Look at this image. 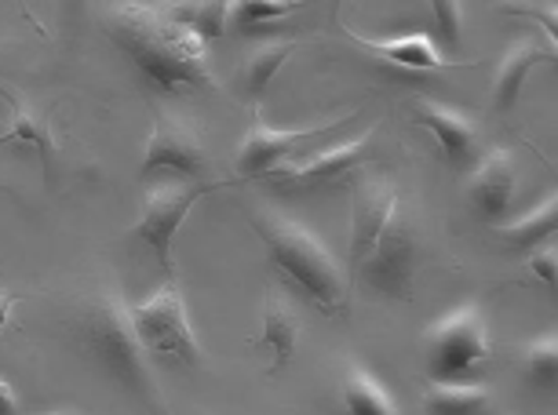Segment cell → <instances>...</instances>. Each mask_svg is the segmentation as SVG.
Segmentation results:
<instances>
[{"instance_id": "8fae6325", "label": "cell", "mask_w": 558, "mask_h": 415, "mask_svg": "<svg viewBox=\"0 0 558 415\" xmlns=\"http://www.w3.org/2000/svg\"><path fill=\"white\" fill-rule=\"evenodd\" d=\"M514 190H519V161H514L511 150H497L475 168L468 186V200L482 219L500 227L511 211Z\"/></svg>"}, {"instance_id": "ac0fdd59", "label": "cell", "mask_w": 558, "mask_h": 415, "mask_svg": "<svg viewBox=\"0 0 558 415\" xmlns=\"http://www.w3.org/2000/svg\"><path fill=\"white\" fill-rule=\"evenodd\" d=\"M340 401L343 415H402L384 382L365 368L347 371L340 382Z\"/></svg>"}, {"instance_id": "277c9868", "label": "cell", "mask_w": 558, "mask_h": 415, "mask_svg": "<svg viewBox=\"0 0 558 415\" xmlns=\"http://www.w3.org/2000/svg\"><path fill=\"white\" fill-rule=\"evenodd\" d=\"M129 317H132L135 335H140V346L146 350V357H157L172 368L202 365V346H197L191 317H186V303L175 284H165V289L154 292L146 303L132 306Z\"/></svg>"}, {"instance_id": "7c38bea8", "label": "cell", "mask_w": 558, "mask_h": 415, "mask_svg": "<svg viewBox=\"0 0 558 415\" xmlns=\"http://www.w3.org/2000/svg\"><path fill=\"white\" fill-rule=\"evenodd\" d=\"M340 29L354 45H362L368 56L391 62L398 70H413V73H446V70H468V62H452L435 48V40L416 34V37H387V40H373V37H357L354 29H347L340 23Z\"/></svg>"}, {"instance_id": "603a6c76", "label": "cell", "mask_w": 558, "mask_h": 415, "mask_svg": "<svg viewBox=\"0 0 558 415\" xmlns=\"http://www.w3.org/2000/svg\"><path fill=\"white\" fill-rule=\"evenodd\" d=\"M227 19H230V4H202V8H194V12L179 15L175 23H183V26L191 29V34L208 48V40H219V37H223Z\"/></svg>"}, {"instance_id": "30bf717a", "label": "cell", "mask_w": 558, "mask_h": 415, "mask_svg": "<svg viewBox=\"0 0 558 415\" xmlns=\"http://www.w3.org/2000/svg\"><path fill=\"white\" fill-rule=\"evenodd\" d=\"M354 124V113L340 117V121H329V124H314V127H296V132H278V127H270L267 121L252 124V132L245 135V143H241V154H238V168H241V179H263L274 168H281L289 161V157H296L300 146L314 143V138L336 132V127H347Z\"/></svg>"}, {"instance_id": "3957f363", "label": "cell", "mask_w": 558, "mask_h": 415, "mask_svg": "<svg viewBox=\"0 0 558 415\" xmlns=\"http://www.w3.org/2000/svg\"><path fill=\"white\" fill-rule=\"evenodd\" d=\"M77 339L84 346V354L96 357V365L107 376L124 387L129 393L143 401H157L154 393V376L146 368V350L140 346V335L132 328L129 306H121L113 295H99L84 306V314L77 317Z\"/></svg>"}, {"instance_id": "4316f807", "label": "cell", "mask_w": 558, "mask_h": 415, "mask_svg": "<svg viewBox=\"0 0 558 415\" xmlns=\"http://www.w3.org/2000/svg\"><path fill=\"white\" fill-rule=\"evenodd\" d=\"M0 415H19V398L12 390V382L0 379Z\"/></svg>"}, {"instance_id": "7402d4cb", "label": "cell", "mask_w": 558, "mask_h": 415, "mask_svg": "<svg viewBox=\"0 0 558 415\" xmlns=\"http://www.w3.org/2000/svg\"><path fill=\"white\" fill-rule=\"evenodd\" d=\"M525 376H530V382L536 390H551L558 382V343H555V335H544V339H536V343H530V350H525Z\"/></svg>"}, {"instance_id": "9c48e42d", "label": "cell", "mask_w": 558, "mask_h": 415, "mask_svg": "<svg viewBox=\"0 0 558 415\" xmlns=\"http://www.w3.org/2000/svg\"><path fill=\"white\" fill-rule=\"evenodd\" d=\"M413 270H416V237L409 230V222L402 216H395L391 227L384 230V237L376 241V248L357 266V273H362V281L373 292L387 295V300H405L409 284H413Z\"/></svg>"}, {"instance_id": "d4e9b609", "label": "cell", "mask_w": 558, "mask_h": 415, "mask_svg": "<svg viewBox=\"0 0 558 415\" xmlns=\"http://www.w3.org/2000/svg\"><path fill=\"white\" fill-rule=\"evenodd\" d=\"M430 12H435L441 40H446L449 48H457L460 45V8L452 4V0H435V4H430Z\"/></svg>"}, {"instance_id": "9a60e30c", "label": "cell", "mask_w": 558, "mask_h": 415, "mask_svg": "<svg viewBox=\"0 0 558 415\" xmlns=\"http://www.w3.org/2000/svg\"><path fill=\"white\" fill-rule=\"evenodd\" d=\"M558 51L547 40H522L508 51V59L500 62L497 70V84H493V106L500 113H508L522 95V84L530 81V73L541 66V62H555Z\"/></svg>"}, {"instance_id": "4fadbf2b", "label": "cell", "mask_w": 558, "mask_h": 415, "mask_svg": "<svg viewBox=\"0 0 558 415\" xmlns=\"http://www.w3.org/2000/svg\"><path fill=\"white\" fill-rule=\"evenodd\" d=\"M416 124L427 127L430 138L438 143L441 157L452 164V168H463L475 161V150H478V127L468 121L463 113L449 110L441 102H420L416 106Z\"/></svg>"}, {"instance_id": "d6986e66", "label": "cell", "mask_w": 558, "mask_h": 415, "mask_svg": "<svg viewBox=\"0 0 558 415\" xmlns=\"http://www.w3.org/2000/svg\"><path fill=\"white\" fill-rule=\"evenodd\" d=\"M424 408L427 415H489L493 398L478 382H430Z\"/></svg>"}, {"instance_id": "cb8c5ba5", "label": "cell", "mask_w": 558, "mask_h": 415, "mask_svg": "<svg viewBox=\"0 0 558 415\" xmlns=\"http://www.w3.org/2000/svg\"><path fill=\"white\" fill-rule=\"evenodd\" d=\"M292 12H296V4H286V0H245V4L230 8V15H234V23L241 29L270 26V23H278V19H286Z\"/></svg>"}, {"instance_id": "e0dca14e", "label": "cell", "mask_w": 558, "mask_h": 415, "mask_svg": "<svg viewBox=\"0 0 558 415\" xmlns=\"http://www.w3.org/2000/svg\"><path fill=\"white\" fill-rule=\"evenodd\" d=\"M555 230H558V197L555 194H547L544 197V205L541 208H533V211H525V216L519 222H500L497 233H500V241H504V248H511V252H536L541 244H547L555 237Z\"/></svg>"}, {"instance_id": "83f0119b", "label": "cell", "mask_w": 558, "mask_h": 415, "mask_svg": "<svg viewBox=\"0 0 558 415\" xmlns=\"http://www.w3.org/2000/svg\"><path fill=\"white\" fill-rule=\"evenodd\" d=\"M51 415H73V412H51Z\"/></svg>"}, {"instance_id": "52a82bcc", "label": "cell", "mask_w": 558, "mask_h": 415, "mask_svg": "<svg viewBox=\"0 0 558 415\" xmlns=\"http://www.w3.org/2000/svg\"><path fill=\"white\" fill-rule=\"evenodd\" d=\"M373 132L362 135L357 143L336 146L329 154H311L307 164H281L274 172L263 175V183H270L281 194H314V190H332L347 183L357 168L373 161Z\"/></svg>"}, {"instance_id": "5bb4252c", "label": "cell", "mask_w": 558, "mask_h": 415, "mask_svg": "<svg viewBox=\"0 0 558 415\" xmlns=\"http://www.w3.org/2000/svg\"><path fill=\"white\" fill-rule=\"evenodd\" d=\"M395 216H398V190L391 183H380L376 190L362 194L351 230V273H357V266L376 248V241L384 237V230L391 227Z\"/></svg>"}, {"instance_id": "7a4b0ae2", "label": "cell", "mask_w": 558, "mask_h": 415, "mask_svg": "<svg viewBox=\"0 0 558 415\" xmlns=\"http://www.w3.org/2000/svg\"><path fill=\"white\" fill-rule=\"evenodd\" d=\"M252 230L267 244L270 266L325 317H340L351 306V281L332 259V252L307 227L281 216L252 219Z\"/></svg>"}, {"instance_id": "8992f818", "label": "cell", "mask_w": 558, "mask_h": 415, "mask_svg": "<svg viewBox=\"0 0 558 415\" xmlns=\"http://www.w3.org/2000/svg\"><path fill=\"white\" fill-rule=\"evenodd\" d=\"M223 186H234V183H191V186H157L143 205V216L135 222V237L146 244V252L161 263L165 277L175 273L172 266V244H175V233L183 227V219L191 216V208L197 205L202 197H208L213 190H223Z\"/></svg>"}, {"instance_id": "6da1fadb", "label": "cell", "mask_w": 558, "mask_h": 415, "mask_svg": "<svg viewBox=\"0 0 558 415\" xmlns=\"http://www.w3.org/2000/svg\"><path fill=\"white\" fill-rule=\"evenodd\" d=\"M110 37L132 59L146 88L161 95L216 91L208 48L175 19L154 15L146 8H118L110 19Z\"/></svg>"}, {"instance_id": "ba28073f", "label": "cell", "mask_w": 558, "mask_h": 415, "mask_svg": "<svg viewBox=\"0 0 558 415\" xmlns=\"http://www.w3.org/2000/svg\"><path fill=\"white\" fill-rule=\"evenodd\" d=\"M150 172H172L179 179L205 183L208 150H205V138L197 135L194 124L179 121V117H168V113L154 117V135H150V146H146L140 175L146 179Z\"/></svg>"}, {"instance_id": "44dd1931", "label": "cell", "mask_w": 558, "mask_h": 415, "mask_svg": "<svg viewBox=\"0 0 558 415\" xmlns=\"http://www.w3.org/2000/svg\"><path fill=\"white\" fill-rule=\"evenodd\" d=\"M296 48H300V40H267V45H259L256 51H252V56H248V70H245L252 99L267 95L274 73L286 66L292 56H296Z\"/></svg>"}, {"instance_id": "5b68a950", "label": "cell", "mask_w": 558, "mask_h": 415, "mask_svg": "<svg viewBox=\"0 0 558 415\" xmlns=\"http://www.w3.org/2000/svg\"><path fill=\"white\" fill-rule=\"evenodd\" d=\"M489 332L475 306L449 314L427 332V368L435 382H468L489 365Z\"/></svg>"}, {"instance_id": "ffe728a7", "label": "cell", "mask_w": 558, "mask_h": 415, "mask_svg": "<svg viewBox=\"0 0 558 415\" xmlns=\"http://www.w3.org/2000/svg\"><path fill=\"white\" fill-rule=\"evenodd\" d=\"M4 143H23V146H34L40 154V164H45V175L51 179V164H56V138H51V127L40 113H29L23 102L12 99V132L0 138Z\"/></svg>"}, {"instance_id": "2e32d148", "label": "cell", "mask_w": 558, "mask_h": 415, "mask_svg": "<svg viewBox=\"0 0 558 415\" xmlns=\"http://www.w3.org/2000/svg\"><path fill=\"white\" fill-rule=\"evenodd\" d=\"M296 339H300V317L292 314V306L281 300V295H270L267 310H263V335L256 339V343L270 346V354H274L270 376H278V371L292 361V354H296Z\"/></svg>"}, {"instance_id": "484cf974", "label": "cell", "mask_w": 558, "mask_h": 415, "mask_svg": "<svg viewBox=\"0 0 558 415\" xmlns=\"http://www.w3.org/2000/svg\"><path fill=\"white\" fill-rule=\"evenodd\" d=\"M530 266L541 273V281L547 289L555 292V273H558V255H555V244H541L536 252H530Z\"/></svg>"}]
</instances>
